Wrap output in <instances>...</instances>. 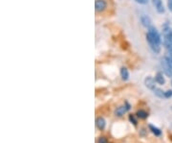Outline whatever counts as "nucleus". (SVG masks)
<instances>
[{
	"instance_id": "nucleus-1",
	"label": "nucleus",
	"mask_w": 172,
	"mask_h": 143,
	"mask_svg": "<svg viewBox=\"0 0 172 143\" xmlns=\"http://www.w3.org/2000/svg\"><path fill=\"white\" fill-rule=\"evenodd\" d=\"M146 40H147V42L150 46V48L151 50L155 53V54H159L160 51H161V44L158 42V41H156L148 33L146 35Z\"/></svg>"
},
{
	"instance_id": "nucleus-2",
	"label": "nucleus",
	"mask_w": 172,
	"mask_h": 143,
	"mask_svg": "<svg viewBox=\"0 0 172 143\" xmlns=\"http://www.w3.org/2000/svg\"><path fill=\"white\" fill-rule=\"evenodd\" d=\"M129 109H130V105L126 102L125 105H123V106H120V107L117 108V109H115V113H114V114H115L116 116L121 117L122 115L125 114Z\"/></svg>"
},
{
	"instance_id": "nucleus-3",
	"label": "nucleus",
	"mask_w": 172,
	"mask_h": 143,
	"mask_svg": "<svg viewBox=\"0 0 172 143\" xmlns=\"http://www.w3.org/2000/svg\"><path fill=\"white\" fill-rule=\"evenodd\" d=\"M148 34H149L156 41H158V42L161 44V42H162L161 35H160V33L158 32V30L156 29L154 26H150V27L148 28Z\"/></svg>"
},
{
	"instance_id": "nucleus-4",
	"label": "nucleus",
	"mask_w": 172,
	"mask_h": 143,
	"mask_svg": "<svg viewBox=\"0 0 172 143\" xmlns=\"http://www.w3.org/2000/svg\"><path fill=\"white\" fill-rule=\"evenodd\" d=\"M161 65H162V67H163V70L165 72V74L167 76V77H172V69L170 68V66H168V63L166 62L165 59L164 58V60H162V62H161Z\"/></svg>"
},
{
	"instance_id": "nucleus-5",
	"label": "nucleus",
	"mask_w": 172,
	"mask_h": 143,
	"mask_svg": "<svg viewBox=\"0 0 172 143\" xmlns=\"http://www.w3.org/2000/svg\"><path fill=\"white\" fill-rule=\"evenodd\" d=\"M164 40H167L172 43V29L168 26L164 28Z\"/></svg>"
},
{
	"instance_id": "nucleus-6",
	"label": "nucleus",
	"mask_w": 172,
	"mask_h": 143,
	"mask_svg": "<svg viewBox=\"0 0 172 143\" xmlns=\"http://www.w3.org/2000/svg\"><path fill=\"white\" fill-rule=\"evenodd\" d=\"M156 81H155V79H153L152 77H146L145 78V85L147 88L151 89L152 91L156 88Z\"/></svg>"
},
{
	"instance_id": "nucleus-7",
	"label": "nucleus",
	"mask_w": 172,
	"mask_h": 143,
	"mask_svg": "<svg viewBox=\"0 0 172 143\" xmlns=\"http://www.w3.org/2000/svg\"><path fill=\"white\" fill-rule=\"evenodd\" d=\"M107 7V3L105 0H96L95 2V8L97 12H102L106 9Z\"/></svg>"
},
{
	"instance_id": "nucleus-8",
	"label": "nucleus",
	"mask_w": 172,
	"mask_h": 143,
	"mask_svg": "<svg viewBox=\"0 0 172 143\" xmlns=\"http://www.w3.org/2000/svg\"><path fill=\"white\" fill-rule=\"evenodd\" d=\"M153 2V5L159 13H165V7H164V4H163V1L162 0H152Z\"/></svg>"
},
{
	"instance_id": "nucleus-9",
	"label": "nucleus",
	"mask_w": 172,
	"mask_h": 143,
	"mask_svg": "<svg viewBox=\"0 0 172 143\" xmlns=\"http://www.w3.org/2000/svg\"><path fill=\"white\" fill-rule=\"evenodd\" d=\"M96 126L97 128L101 131L104 130L105 129V126H106V122H105V119L103 117H98L97 120H96Z\"/></svg>"
},
{
	"instance_id": "nucleus-10",
	"label": "nucleus",
	"mask_w": 172,
	"mask_h": 143,
	"mask_svg": "<svg viewBox=\"0 0 172 143\" xmlns=\"http://www.w3.org/2000/svg\"><path fill=\"white\" fill-rule=\"evenodd\" d=\"M155 81H156V83L161 85V86H163V85L165 84V77H164V75H163L162 72H158L157 74H156V76H155Z\"/></svg>"
},
{
	"instance_id": "nucleus-11",
	"label": "nucleus",
	"mask_w": 172,
	"mask_h": 143,
	"mask_svg": "<svg viewBox=\"0 0 172 143\" xmlns=\"http://www.w3.org/2000/svg\"><path fill=\"white\" fill-rule=\"evenodd\" d=\"M140 22H142V24L145 26V27H147L149 28L151 26V19L147 17V15L144 14L140 17Z\"/></svg>"
},
{
	"instance_id": "nucleus-12",
	"label": "nucleus",
	"mask_w": 172,
	"mask_h": 143,
	"mask_svg": "<svg viewBox=\"0 0 172 143\" xmlns=\"http://www.w3.org/2000/svg\"><path fill=\"white\" fill-rule=\"evenodd\" d=\"M136 115L140 119H146L148 117V114L144 109H139L137 112V114H136Z\"/></svg>"
},
{
	"instance_id": "nucleus-13",
	"label": "nucleus",
	"mask_w": 172,
	"mask_h": 143,
	"mask_svg": "<svg viewBox=\"0 0 172 143\" xmlns=\"http://www.w3.org/2000/svg\"><path fill=\"white\" fill-rule=\"evenodd\" d=\"M149 129H150V131L156 135V136H160V135H162V131L159 129V128H157V127H155V126H153V125H149Z\"/></svg>"
},
{
	"instance_id": "nucleus-14",
	"label": "nucleus",
	"mask_w": 172,
	"mask_h": 143,
	"mask_svg": "<svg viewBox=\"0 0 172 143\" xmlns=\"http://www.w3.org/2000/svg\"><path fill=\"white\" fill-rule=\"evenodd\" d=\"M120 76L122 78V80H124V81L128 80L129 73H128V70L125 67H121V69H120Z\"/></svg>"
},
{
	"instance_id": "nucleus-15",
	"label": "nucleus",
	"mask_w": 172,
	"mask_h": 143,
	"mask_svg": "<svg viewBox=\"0 0 172 143\" xmlns=\"http://www.w3.org/2000/svg\"><path fill=\"white\" fill-rule=\"evenodd\" d=\"M153 92H154V94L156 95V96H158L159 98H165V91H163L161 88L156 87L153 90Z\"/></svg>"
},
{
	"instance_id": "nucleus-16",
	"label": "nucleus",
	"mask_w": 172,
	"mask_h": 143,
	"mask_svg": "<svg viewBox=\"0 0 172 143\" xmlns=\"http://www.w3.org/2000/svg\"><path fill=\"white\" fill-rule=\"evenodd\" d=\"M165 59L166 62L168 63V66H170V68L172 69V54H168L167 56L165 57Z\"/></svg>"
},
{
	"instance_id": "nucleus-17",
	"label": "nucleus",
	"mask_w": 172,
	"mask_h": 143,
	"mask_svg": "<svg viewBox=\"0 0 172 143\" xmlns=\"http://www.w3.org/2000/svg\"><path fill=\"white\" fill-rule=\"evenodd\" d=\"M129 121H130L131 123H133L135 126H137V123H138V122H137V119L135 118V115L130 114V115H129Z\"/></svg>"
},
{
	"instance_id": "nucleus-18",
	"label": "nucleus",
	"mask_w": 172,
	"mask_h": 143,
	"mask_svg": "<svg viewBox=\"0 0 172 143\" xmlns=\"http://www.w3.org/2000/svg\"><path fill=\"white\" fill-rule=\"evenodd\" d=\"M172 97V90L168 89L165 92V98H170Z\"/></svg>"
},
{
	"instance_id": "nucleus-19",
	"label": "nucleus",
	"mask_w": 172,
	"mask_h": 143,
	"mask_svg": "<svg viewBox=\"0 0 172 143\" xmlns=\"http://www.w3.org/2000/svg\"><path fill=\"white\" fill-rule=\"evenodd\" d=\"M98 143H108V141H107V139L104 136H101V137H100Z\"/></svg>"
},
{
	"instance_id": "nucleus-20",
	"label": "nucleus",
	"mask_w": 172,
	"mask_h": 143,
	"mask_svg": "<svg viewBox=\"0 0 172 143\" xmlns=\"http://www.w3.org/2000/svg\"><path fill=\"white\" fill-rule=\"evenodd\" d=\"M135 1L139 4H147L148 0H135Z\"/></svg>"
},
{
	"instance_id": "nucleus-21",
	"label": "nucleus",
	"mask_w": 172,
	"mask_h": 143,
	"mask_svg": "<svg viewBox=\"0 0 172 143\" xmlns=\"http://www.w3.org/2000/svg\"><path fill=\"white\" fill-rule=\"evenodd\" d=\"M167 6L170 12H172V0H167Z\"/></svg>"
},
{
	"instance_id": "nucleus-22",
	"label": "nucleus",
	"mask_w": 172,
	"mask_h": 143,
	"mask_svg": "<svg viewBox=\"0 0 172 143\" xmlns=\"http://www.w3.org/2000/svg\"><path fill=\"white\" fill-rule=\"evenodd\" d=\"M170 109L172 110V105H171V107H170Z\"/></svg>"
}]
</instances>
